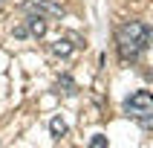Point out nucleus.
<instances>
[{
    "label": "nucleus",
    "mask_w": 153,
    "mask_h": 148,
    "mask_svg": "<svg viewBox=\"0 0 153 148\" xmlns=\"http://www.w3.org/2000/svg\"><path fill=\"white\" fill-rule=\"evenodd\" d=\"M90 145H93V148H104V145H107V137H101V134H95V137L90 139Z\"/></svg>",
    "instance_id": "8"
},
{
    "label": "nucleus",
    "mask_w": 153,
    "mask_h": 148,
    "mask_svg": "<svg viewBox=\"0 0 153 148\" xmlns=\"http://www.w3.org/2000/svg\"><path fill=\"white\" fill-rule=\"evenodd\" d=\"M58 93H75V84H72V78H69V76H64V78H61V81H58Z\"/></svg>",
    "instance_id": "7"
},
{
    "label": "nucleus",
    "mask_w": 153,
    "mask_h": 148,
    "mask_svg": "<svg viewBox=\"0 0 153 148\" xmlns=\"http://www.w3.org/2000/svg\"><path fill=\"white\" fill-rule=\"evenodd\" d=\"M124 110H127V116H133V119L150 116L153 113V93L150 90H136V93H130L127 102H124Z\"/></svg>",
    "instance_id": "2"
},
{
    "label": "nucleus",
    "mask_w": 153,
    "mask_h": 148,
    "mask_svg": "<svg viewBox=\"0 0 153 148\" xmlns=\"http://www.w3.org/2000/svg\"><path fill=\"white\" fill-rule=\"evenodd\" d=\"M153 41V29L142 20H127V23L119 29L116 35V44H119V55L124 61H136L142 52L150 47Z\"/></svg>",
    "instance_id": "1"
},
{
    "label": "nucleus",
    "mask_w": 153,
    "mask_h": 148,
    "mask_svg": "<svg viewBox=\"0 0 153 148\" xmlns=\"http://www.w3.org/2000/svg\"><path fill=\"white\" fill-rule=\"evenodd\" d=\"M49 131H52V137L61 139V137H67V122L61 119V116H55V119L49 122Z\"/></svg>",
    "instance_id": "6"
},
{
    "label": "nucleus",
    "mask_w": 153,
    "mask_h": 148,
    "mask_svg": "<svg viewBox=\"0 0 153 148\" xmlns=\"http://www.w3.org/2000/svg\"><path fill=\"white\" fill-rule=\"evenodd\" d=\"M49 50H52V55H61V58H64V55H69V52H72V44H69L67 38H58Z\"/></svg>",
    "instance_id": "5"
},
{
    "label": "nucleus",
    "mask_w": 153,
    "mask_h": 148,
    "mask_svg": "<svg viewBox=\"0 0 153 148\" xmlns=\"http://www.w3.org/2000/svg\"><path fill=\"white\" fill-rule=\"evenodd\" d=\"M29 9H32V12H41V15H55V17L64 15V6L52 3V0H32V3H29Z\"/></svg>",
    "instance_id": "4"
},
{
    "label": "nucleus",
    "mask_w": 153,
    "mask_h": 148,
    "mask_svg": "<svg viewBox=\"0 0 153 148\" xmlns=\"http://www.w3.org/2000/svg\"><path fill=\"white\" fill-rule=\"evenodd\" d=\"M46 35V17L38 12V15H29L23 20V26L15 29V38H43Z\"/></svg>",
    "instance_id": "3"
}]
</instances>
